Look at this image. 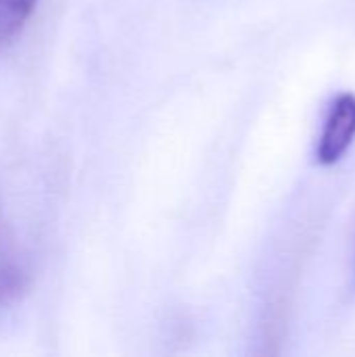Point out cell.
<instances>
[{
    "label": "cell",
    "instance_id": "obj_1",
    "mask_svg": "<svg viewBox=\"0 0 355 357\" xmlns=\"http://www.w3.org/2000/svg\"><path fill=\"white\" fill-rule=\"evenodd\" d=\"M355 140V94L343 92L339 94L331 111L326 115V121L322 126L318 146H316V159L322 165H335L339 163L345 153L352 149Z\"/></svg>",
    "mask_w": 355,
    "mask_h": 357
},
{
    "label": "cell",
    "instance_id": "obj_2",
    "mask_svg": "<svg viewBox=\"0 0 355 357\" xmlns=\"http://www.w3.org/2000/svg\"><path fill=\"white\" fill-rule=\"evenodd\" d=\"M25 289L27 276L23 268L6 253H0V312L13 310L21 301Z\"/></svg>",
    "mask_w": 355,
    "mask_h": 357
},
{
    "label": "cell",
    "instance_id": "obj_3",
    "mask_svg": "<svg viewBox=\"0 0 355 357\" xmlns=\"http://www.w3.org/2000/svg\"><path fill=\"white\" fill-rule=\"evenodd\" d=\"M38 0H0V46L13 40L31 17Z\"/></svg>",
    "mask_w": 355,
    "mask_h": 357
}]
</instances>
